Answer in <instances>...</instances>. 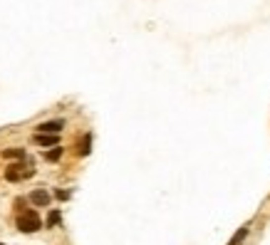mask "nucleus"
I'll return each instance as SVG.
<instances>
[{"instance_id":"9","label":"nucleus","mask_w":270,"mask_h":245,"mask_svg":"<svg viewBox=\"0 0 270 245\" xmlns=\"http://www.w3.org/2000/svg\"><path fill=\"white\" fill-rule=\"evenodd\" d=\"M60 223V213L57 210H52L50 215H47V225H57Z\"/></svg>"},{"instance_id":"2","label":"nucleus","mask_w":270,"mask_h":245,"mask_svg":"<svg viewBox=\"0 0 270 245\" xmlns=\"http://www.w3.org/2000/svg\"><path fill=\"white\" fill-rule=\"evenodd\" d=\"M33 173H35L33 168L23 171V166H18V163H15V166H8V171H5V178H8V181H23V178H30Z\"/></svg>"},{"instance_id":"10","label":"nucleus","mask_w":270,"mask_h":245,"mask_svg":"<svg viewBox=\"0 0 270 245\" xmlns=\"http://www.w3.org/2000/svg\"><path fill=\"white\" fill-rule=\"evenodd\" d=\"M60 156H62V149H52V151L47 154V161H57Z\"/></svg>"},{"instance_id":"6","label":"nucleus","mask_w":270,"mask_h":245,"mask_svg":"<svg viewBox=\"0 0 270 245\" xmlns=\"http://www.w3.org/2000/svg\"><path fill=\"white\" fill-rule=\"evenodd\" d=\"M90 146H92V136L87 134V136H85V141L80 144V149H77V154H80V156H87V154H90Z\"/></svg>"},{"instance_id":"8","label":"nucleus","mask_w":270,"mask_h":245,"mask_svg":"<svg viewBox=\"0 0 270 245\" xmlns=\"http://www.w3.org/2000/svg\"><path fill=\"white\" fill-rule=\"evenodd\" d=\"M245 235H248V228L243 225V228H240V230H238V233H235V235L230 238V243H228V245H238V243H240V240H243Z\"/></svg>"},{"instance_id":"3","label":"nucleus","mask_w":270,"mask_h":245,"mask_svg":"<svg viewBox=\"0 0 270 245\" xmlns=\"http://www.w3.org/2000/svg\"><path fill=\"white\" fill-rule=\"evenodd\" d=\"M60 129H65V122L62 119H55V122H45L38 126V134H57Z\"/></svg>"},{"instance_id":"1","label":"nucleus","mask_w":270,"mask_h":245,"mask_svg":"<svg viewBox=\"0 0 270 245\" xmlns=\"http://www.w3.org/2000/svg\"><path fill=\"white\" fill-rule=\"evenodd\" d=\"M18 228H20L23 233H35V230L40 228V215H38L35 210H23V213L18 215Z\"/></svg>"},{"instance_id":"4","label":"nucleus","mask_w":270,"mask_h":245,"mask_svg":"<svg viewBox=\"0 0 270 245\" xmlns=\"http://www.w3.org/2000/svg\"><path fill=\"white\" fill-rule=\"evenodd\" d=\"M35 144H40V146H57V134H35Z\"/></svg>"},{"instance_id":"12","label":"nucleus","mask_w":270,"mask_h":245,"mask_svg":"<svg viewBox=\"0 0 270 245\" xmlns=\"http://www.w3.org/2000/svg\"><path fill=\"white\" fill-rule=\"evenodd\" d=\"M55 196H57V198H60V201H67V198H70V193H67V191H57V193H55Z\"/></svg>"},{"instance_id":"11","label":"nucleus","mask_w":270,"mask_h":245,"mask_svg":"<svg viewBox=\"0 0 270 245\" xmlns=\"http://www.w3.org/2000/svg\"><path fill=\"white\" fill-rule=\"evenodd\" d=\"M15 208L23 213V208H25V198H15Z\"/></svg>"},{"instance_id":"5","label":"nucleus","mask_w":270,"mask_h":245,"mask_svg":"<svg viewBox=\"0 0 270 245\" xmlns=\"http://www.w3.org/2000/svg\"><path fill=\"white\" fill-rule=\"evenodd\" d=\"M30 201H33L35 205H50V193H47V191H33Z\"/></svg>"},{"instance_id":"13","label":"nucleus","mask_w":270,"mask_h":245,"mask_svg":"<svg viewBox=\"0 0 270 245\" xmlns=\"http://www.w3.org/2000/svg\"><path fill=\"white\" fill-rule=\"evenodd\" d=\"M0 245H3V243H0Z\"/></svg>"},{"instance_id":"7","label":"nucleus","mask_w":270,"mask_h":245,"mask_svg":"<svg viewBox=\"0 0 270 245\" xmlns=\"http://www.w3.org/2000/svg\"><path fill=\"white\" fill-rule=\"evenodd\" d=\"M3 156H5V159H25V151H23V149H5Z\"/></svg>"}]
</instances>
